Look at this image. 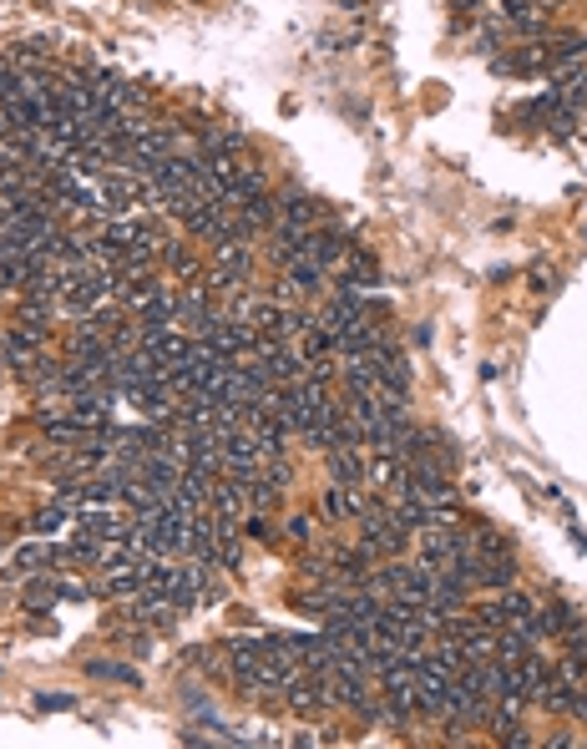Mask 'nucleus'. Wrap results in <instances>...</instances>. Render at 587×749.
I'll return each mask as SVG.
<instances>
[{"instance_id":"f257e3e1","label":"nucleus","mask_w":587,"mask_h":749,"mask_svg":"<svg viewBox=\"0 0 587 749\" xmlns=\"http://www.w3.org/2000/svg\"><path fill=\"white\" fill-rule=\"evenodd\" d=\"M410 537H415V532L395 522V512H390V502H385V491H375L370 512L360 517V542H365L375 557H400V552L410 547Z\"/></svg>"},{"instance_id":"f03ea898","label":"nucleus","mask_w":587,"mask_h":749,"mask_svg":"<svg viewBox=\"0 0 587 749\" xmlns=\"http://www.w3.org/2000/svg\"><path fill=\"white\" fill-rule=\"evenodd\" d=\"M274 223H289V228H319V223H324V203H319L314 193L284 188V193H274Z\"/></svg>"},{"instance_id":"7ed1b4c3","label":"nucleus","mask_w":587,"mask_h":749,"mask_svg":"<svg viewBox=\"0 0 587 749\" xmlns=\"http://www.w3.org/2000/svg\"><path fill=\"white\" fill-rule=\"evenodd\" d=\"M228 669H233V679H238L243 694L254 689V679L264 669V638H233L228 643Z\"/></svg>"},{"instance_id":"20e7f679","label":"nucleus","mask_w":587,"mask_h":749,"mask_svg":"<svg viewBox=\"0 0 587 749\" xmlns=\"http://www.w3.org/2000/svg\"><path fill=\"white\" fill-rule=\"evenodd\" d=\"M334 284H350V289H370V284H380V264H375V254L370 248H360V243H350V254H345V264L334 269Z\"/></svg>"},{"instance_id":"39448f33","label":"nucleus","mask_w":587,"mask_h":749,"mask_svg":"<svg viewBox=\"0 0 587 749\" xmlns=\"http://www.w3.org/2000/svg\"><path fill=\"white\" fill-rule=\"evenodd\" d=\"M162 289H173L162 274H137V279H117V284H112V299H117L122 309H132V314H137V309H147Z\"/></svg>"},{"instance_id":"423d86ee","label":"nucleus","mask_w":587,"mask_h":749,"mask_svg":"<svg viewBox=\"0 0 587 749\" xmlns=\"http://www.w3.org/2000/svg\"><path fill=\"white\" fill-rule=\"evenodd\" d=\"M365 486L395 496V491L405 486V461H400L395 451H370V456H365Z\"/></svg>"},{"instance_id":"0eeeda50","label":"nucleus","mask_w":587,"mask_h":749,"mask_svg":"<svg viewBox=\"0 0 587 749\" xmlns=\"http://www.w3.org/2000/svg\"><path fill=\"white\" fill-rule=\"evenodd\" d=\"M512 582H517V557L512 552H476V588L501 593V588H512Z\"/></svg>"},{"instance_id":"6e6552de","label":"nucleus","mask_w":587,"mask_h":749,"mask_svg":"<svg viewBox=\"0 0 587 749\" xmlns=\"http://www.w3.org/2000/svg\"><path fill=\"white\" fill-rule=\"evenodd\" d=\"M243 132H233V127H218V122H203L198 127V152L203 157H243Z\"/></svg>"},{"instance_id":"1a4fd4ad","label":"nucleus","mask_w":587,"mask_h":749,"mask_svg":"<svg viewBox=\"0 0 587 749\" xmlns=\"http://www.w3.org/2000/svg\"><path fill=\"white\" fill-rule=\"evenodd\" d=\"M324 471H329V481L355 486V481H365V456L355 446H329L324 451Z\"/></svg>"},{"instance_id":"9d476101","label":"nucleus","mask_w":587,"mask_h":749,"mask_svg":"<svg viewBox=\"0 0 587 749\" xmlns=\"http://www.w3.org/2000/svg\"><path fill=\"white\" fill-rule=\"evenodd\" d=\"M507 674H512V694L517 699H537V689H542V679H547V663L537 658V653H527L522 663H507Z\"/></svg>"},{"instance_id":"9b49d317","label":"nucleus","mask_w":587,"mask_h":749,"mask_svg":"<svg viewBox=\"0 0 587 749\" xmlns=\"http://www.w3.org/2000/svg\"><path fill=\"white\" fill-rule=\"evenodd\" d=\"M56 557H66V547H56V542H26V547L11 552V572H16V577H31L36 567H46V562H56Z\"/></svg>"},{"instance_id":"f8f14e48","label":"nucleus","mask_w":587,"mask_h":749,"mask_svg":"<svg viewBox=\"0 0 587 749\" xmlns=\"http://www.w3.org/2000/svg\"><path fill=\"white\" fill-rule=\"evenodd\" d=\"M102 598H122V603H132L137 593H142V577L132 572V567H117V572H102V588H97Z\"/></svg>"},{"instance_id":"ddd939ff","label":"nucleus","mask_w":587,"mask_h":749,"mask_svg":"<svg viewBox=\"0 0 587 749\" xmlns=\"http://www.w3.org/2000/svg\"><path fill=\"white\" fill-rule=\"evenodd\" d=\"M56 598H61V582H51V577H31V582H26V593H21L26 613H51V608H56Z\"/></svg>"},{"instance_id":"4468645a","label":"nucleus","mask_w":587,"mask_h":749,"mask_svg":"<svg viewBox=\"0 0 587 749\" xmlns=\"http://www.w3.org/2000/svg\"><path fill=\"white\" fill-rule=\"evenodd\" d=\"M319 512L340 527V522H350V486L345 481H329L324 486V496H319Z\"/></svg>"},{"instance_id":"2eb2a0df","label":"nucleus","mask_w":587,"mask_h":749,"mask_svg":"<svg viewBox=\"0 0 587 749\" xmlns=\"http://www.w3.org/2000/svg\"><path fill=\"white\" fill-rule=\"evenodd\" d=\"M461 648H466V663H486V658H496V633L476 628L471 638H461Z\"/></svg>"},{"instance_id":"dca6fc26","label":"nucleus","mask_w":587,"mask_h":749,"mask_svg":"<svg viewBox=\"0 0 587 749\" xmlns=\"http://www.w3.org/2000/svg\"><path fill=\"white\" fill-rule=\"evenodd\" d=\"M238 532H243V542H274V522H269V512H254V507H248V517L238 522Z\"/></svg>"},{"instance_id":"f3484780","label":"nucleus","mask_w":587,"mask_h":749,"mask_svg":"<svg viewBox=\"0 0 587 749\" xmlns=\"http://www.w3.org/2000/svg\"><path fill=\"white\" fill-rule=\"evenodd\" d=\"M66 517H71V512H66L61 502H56V507H46V512H36V517H31L26 527H31L36 537H51V532H61V527H66Z\"/></svg>"},{"instance_id":"a211bd4d","label":"nucleus","mask_w":587,"mask_h":749,"mask_svg":"<svg viewBox=\"0 0 587 749\" xmlns=\"http://www.w3.org/2000/svg\"><path fill=\"white\" fill-rule=\"evenodd\" d=\"M87 674H92V679H112V684H132V689L142 684L137 669H127V663H87Z\"/></svg>"},{"instance_id":"6ab92c4d","label":"nucleus","mask_w":587,"mask_h":749,"mask_svg":"<svg viewBox=\"0 0 587 749\" xmlns=\"http://www.w3.org/2000/svg\"><path fill=\"white\" fill-rule=\"evenodd\" d=\"M496 598H501V608H507V618H512V623H517V618H532V613H537V603H532L527 593H517V588H501Z\"/></svg>"},{"instance_id":"aec40b11","label":"nucleus","mask_w":587,"mask_h":749,"mask_svg":"<svg viewBox=\"0 0 587 749\" xmlns=\"http://www.w3.org/2000/svg\"><path fill=\"white\" fill-rule=\"evenodd\" d=\"M284 537H289L294 547H309V542H314V517H289V522H284Z\"/></svg>"},{"instance_id":"412c9836","label":"nucleus","mask_w":587,"mask_h":749,"mask_svg":"<svg viewBox=\"0 0 587 749\" xmlns=\"http://www.w3.org/2000/svg\"><path fill=\"white\" fill-rule=\"evenodd\" d=\"M193 663H198L203 674H223V669H228V653H218V648H198V653H193Z\"/></svg>"},{"instance_id":"4be33fe9","label":"nucleus","mask_w":587,"mask_h":749,"mask_svg":"<svg viewBox=\"0 0 587 749\" xmlns=\"http://www.w3.org/2000/svg\"><path fill=\"white\" fill-rule=\"evenodd\" d=\"M527 279H532V284H527L532 294H552V289H557V284H552V269H547V264H532V269H527Z\"/></svg>"},{"instance_id":"5701e85b","label":"nucleus","mask_w":587,"mask_h":749,"mask_svg":"<svg viewBox=\"0 0 587 749\" xmlns=\"http://www.w3.org/2000/svg\"><path fill=\"white\" fill-rule=\"evenodd\" d=\"M507 11H512V21H527V16H537V0H507Z\"/></svg>"},{"instance_id":"b1692460","label":"nucleus","mask_w":587,"mask_h":749,"mask_svg":"<svg viewBox=\"0 0 587 749\" xmlns=\"http://www.w3.org/2000/svg\"><path fill=\"white\" fill-rule=\"evenodd\" d=\"M572 719H582V724H587V679L577 684V699H572Z\"/></svg>"},{"instance_id":"393cba45","label":"nucleus","mask_w":587,"mask_h":749,"mask_svg":"<svg viewBox=\"0 0 587 749\" xmlns=\"http://www.w3.org/2000/svg\"><path fill=\"white\" fill-rule=\"evenodd\" d=\"M61 598L81 603V598H92V588H81V582H61Z\"/></svg>"},{"instance_id":"a878e982","label":"nucleus","mask_w":587,"mask_h":749,"mask_svg":"<svg viewBox=\"0 0 587 749\" xmlns=\"http://www.w3.org/2000/svg\"><path fill=\"white\" fill-rule=\"evenodd\" d=\"M36 709H71V699H66V694H41Z\"/></svg>"}]
</instances>
